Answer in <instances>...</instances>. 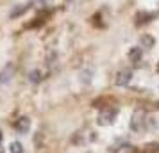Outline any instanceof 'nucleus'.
I'll return each mask as SVG.
<instances>
[{"label":"nucleus","instance_id":"1","mask_svg":"<svg viewBox=\"0 0 159 153\" xmlns=\"http://www.w3.org/2000/svg\"><path fill=\"white\" fill-rule=\"evenodd\" d=\"M147 114H145L143 109H136L134 110V114L130 117V128L132 132H143L147 128Z\"/></svg>","mask_w":159,"mask_h":153},{"label":"nucleus","instance_id":"2","mask_svg":"<svg viewBox=\"0 0 159 153\" xmlns=\"http://www.w3.org/2000/svg\"><path fill=\"white\" fill-rule=\"evenodd\" d=\"M116 114H118V110L113 109V107H109V109H104L98 114L97 117V123L100 125V126H107V125H113L116 119Z\"/></svg>","mask_w":159,"mask_h":153},{"label":"nucleus","instance_id":"3","mask_svg":"<svg viewBox=\"0 0 159 153\" xmlns=\"http://www.w3.org/2000/svg\"><path fill=\"white\" fill-rule=\"evenodd\" d=\"M132 80V71L130 70H122V71L116 75V86H127Z\"/></svg>","mask_w":159,"mask_h":153},{"label":"nucleus","instance_id":"4","mask_svg":"<svg viewBox=\"0 0 159 153\" xmlns=\"http://www.w3.org/2000/svg\"><path fill=\"white\" fill-rule=\"evenodd\" d=\"M16 130L20 132V134H27L30 130V119L29 117H20L18 121H16Z\"/></svg>","mask_w":159,"mask_h":153},{"label":"nucleus","instance_id":"5","mask_svg":"<svg viewBox=\"0 0 159 153\" xmlns=\"http://www.w3.org/2000/svg\"><path fill=\"white\" fill-rule=\"evenodd\" d=\"M141 48H138V46H134V48H130L129 50V53H127V57H129V61L130 62H141Z\"/></svg>","mask_w":159,"mask_h":153},{"label":"nucleus","instance_id":"6","mask_svg":"<svg viewBox=\"0 0 159 153\" xmlns=\"http://www.w3.org/2000/svg\"><path fill=\"white\" fill-rule=\"evenodd\" d=\"M13 73H15V68H13V66H6V68L0 71V84L9 82V79L13 77Z\"/></svg>","mask_w":159,"mask_h":153},{"label":"nucleus","instance_id":"7","mask_svg":"<svg viewBox=\"0 0 159 153\" xmlns=\"http://www.w3.org/2000/svg\"><path fill=\"white\" fill-rule=\"evenodd\" d=\"M139 43H141V48H152V46L156 45V39H154L150 34H143L141 39H139Z\"/></svg>","mask_w":159,"mask_h":153},{"label":"nucleus","instance_id":"8","mask_svg":"<svg viewBox=\"0 0 159 153\" xmlns=\"http://www.w3.org/2000/svg\"><path fill=\"white\" fill-rule=\"evenodd\" d=\"M115 153H136V148L132 144H123V146H120V148H116Z\"/></svg>","mask_w":159,"mask_h":153},{"label":"nucleus","instance_id":"9","mask_svg":"<svg viewBox=\"0 0 159 153\" xmlns=\"http://www.w3.org/2000/svg\"><path fill=\"white\" fill-rule=\"evenodd\" d=\"M27 9H29V6H18V7L15 9V11H11V18H18V16L20 15H23V13H25V11H27Z\"/></svg>","mask_w":159,"mask_h":153},{"label":"nucleus","instance_id":"10","mask_svg":"<svg viewBox=\"0 0 159 153\" xmlns=\"http://www.w3.org/2000/svg\"><path fill=\"white\" fill-rule=\"evenodd\" d=\"M9 151L11 153H23V146L18 142V141H15V142H11L9 144Z\"/></svg>","mask_w":159,"mask_h":153},{"label":"nucleus","instance_id":"11","mask_svg":"<svg viewBox=\"0 0 159 153\" xmlns=\"http://www.w3.org/2000/svg\"><path fill=\"white\" fill-rule=\"evenodd\" d=\"M91 75H93L91 70H84V71L80 73V80L86 82V84H89V82H91Z\"/></svg>","mask_w":159,"mask_h":153},{"label":"nucleus","instance_id":"12","mask_svg":"<svg viewBox=\"0 0 159 153\" xmlns=\"http://www.w3.org/2000/svg\"><path fill=\"white\" fill-rule=\"evenodd\" d=\"M154 15H147V13H139L138 15V23H147L148 22V18H152Z\"/></svg>","mask_w":159,"mask_h":153},{"label":"nucleus","instance_id":"13","mask_svg":"<svg viewBox=\"0 0 159 153\" xmlns=\"http://www.w3.org/2000/svg\"><path fill=\"white\" fill-rule=\"evenodd\" d=\"M29 77H30V80H32V82H39L41 79H43V77H41V73L38 71V70H34V71H30V75H29Z\"/></svg>","mask_w":159,"mask_h":153},{"label":"nucleus","instance_id":"14","mask_svg":"<svg viewBox=\"0 0 159 153\" xmlns=\"http://www.w3.org/2000/svg\"><path fill=\"white\" fill-rule=\"evenodd\" d=\"M0 142H2V132H0Z\"/></svg>","mask_w":159,"mask_h":153}]
</instances>
